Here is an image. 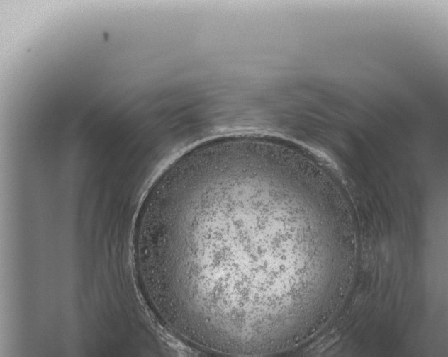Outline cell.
<instances>
[{"label":"cell","instance_id":"cell-1","mask_svg":"<svg viewBox=\"0 0 448 357\" xmlns=\"http://www.w3.org/2000/svg\"><path fill=\"white\" fill-rule=\"evenodd\" d=\"M279 182L269 171H220L179 207L167 272L177 305L196 330L239 343L278 340L291 289Z\"/></svg>","mask_w":448,"mask_h":357}]
</instances>
